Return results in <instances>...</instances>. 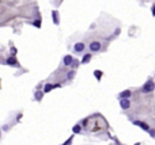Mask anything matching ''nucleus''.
I'll list each match as a JSON object with an SVG mask.
<instances>
[{"mask_svg": "<svg viewBox=\"0 0 155 145\" xmlns=\"http://www.w3.org/2000/svg\"><path fill=\"white\" fill-rule=\"evenodd\" d=\"M101 48H102V43L99 41H93V42H90V45H89L90 53H98L101 50Z\"/></svg>", "mask_w": 155, "mask_h": 145, "instance_id": "1", "label": "nucleus"}, {"mask_svg": "<svg viewBox=\"0 0 155 145\" xmlns=\"http://www.w3.org/2000/svg\"><path fill=\"white\" fill-rule=\"evenodd\" d=\"M85 50H86L85 42H76L73 45V53L75 54H82V53H85Z\"/></svg>", "mask_w": 155, "mask_h": 145, "instance_id": "2", "label": "nucleus"}, {"mask_svg": "<svg viewBox=\"0 0 155 145\" xmlns=\"http://www.w3.org/2000/svg\"><path fill=\"white\" fill-rule=\"evenodd\" d=\"M154 88H155V83L152 82V80H148V82L143 86V88H141V92L148 94V92H151V91H154Z\"/></svg>", "mask_w": 155, "mask_h": 145, "instance_id": "3", "label": "nucleus"}, {"mask_svg": "<svg viewBox=\"0 0 155 145\" xmlns=\"http://www.w3.org/2000/svg\"><path fill=\"white\" fill-rule=\"evenodd\" d=\"M73 56H71V54H67L65 57L63 58V65L64 66H71L72 65V62H73Z\"/></svg>", "mask_w": 155, "mask_h": 145, "instance_id": "4", "label": "nucleus"}, {"mask_svg": "<svg viewBox=\"0 0 155 145\" xmlns=\"http://www.w3.org/2000/svg\"><path fill=\"white\" fill-rule=\"evenodd\" d=\"M52 21L53 23H55L56 26H59L60 25V16H59V11H52Z\"/></svg>", "mask_w": 155, "mask_h": 145, "instance_id": "5", "label": "nucleus"}, {"mask_svg": "<svg viewBox=\"0 0 155 145\" xmlns=\"http://www.w3.org/2000/svg\"><path fill=\"white\" fill-rule=\"evenodd\" d=\"M120 106H121V109H123V110H128V109H129V106H131L129 99H120Z\"/></svg>", "mask_w": 155, "mask_h": 145, "instance_id": "6", "label": "nucleus"}, {"mask_svg": "<svg viewBox=\"0 0 155 145\" xmlns=\"http://www.w3.org/2000/svg\"><path fill=\"white\" fill-rule=\"evenodd\" d=\"M91 58H93V53H85V56H83V58H82V64H89L90 61H91Z\"/></svg>", "mask_w": 155, "mask_h": 145, "instance_id": "7", "label": "nucleus"}, {"mask_svg": "<svg viewBox=\"0 0 155 145\" xmlns=\"http://www.w3.org/2000/svg\"><path fill=\"white\" fill-rule=\"evenodd\" d=\"M133 123H135V125H137V126H140L141 129H144L146 131H150V127H148V125H147V123L140 122V121H133Z\"/></svg>", "mask_w": 155, "mask_h": 145, "instance_id": "8", "label": "nucleus"}, {"mask_svg": "<svg viewBox=\"0 0 155 145\" xmlns=\"http://www.w3.org/2000/svg\"><path fill=\"white\" fill-rule=\"evenodd\" d=\"M129 96H131V91L129 90H125V91H123V92L120 94V99H129Z\"/></svg>", "mask_w": 155, "mask_h": 145, "instance_id": "9", "label": "nucleus"}, {"mask_svg": "<svg viewBox=\"0 0 155 145\" xmlns=\"http://www.w3.org/2000/svg\"><path fill=\"white\" fill-rule=\"evenodd\" d=\"M7 64L8 65H16V57L15 56H10L7 58Z\"/></svg>", "mask_w": 155, "mask_h": 145, "instance_id": "10", "label": "nucleus"}, {"mask_svg": "<svg viewBox=\"0 0 155 145\" xmlns=\"http://www.w3.org/2000/svg\"><path fill=\"white\" fill-rule=\"evenodd\" d=\"M56 86H53V84H45V87H44V92H50Z\"/></svg>", "mask_w": 155, "mask_h": 145, "instance_id": "11", "label": "nucleus"}, {"mask_svg": "<svg viewBox=\"0 0 155 145\" xmlns=\"http://www.w3.org/2000/svg\"><path fill=\"white\" fill-rule=\"evenodd\" d=\"M75 75H76L75 70H69V72L67 73V79H68V80H72L73 77H75Z\"/></svg>", "mask_w": 155, "mask_h": 145, "instance_id": "12", "label": "nucleus"}, {"mask_svg": "<svg viewBox=\"0 0 155 145\" xmlns=\"http://www.w3.org/2000/svg\"><path fill=\"white\" fill-rule=\"evenodd\" d=\"M42 96H44V94L41 92V91H37V92H35V95H34L35 100H41V99H42Z\"/></svg>", "mask_w": 155, "mask_h": 145, "instance_id": "13", "label": "nucleus"}, {"mask_svg": "<svg viewBox=\"0 0 155 145\" xmlns=\"http://www.w3.org/2000/svg\"><path fill=\"white\" fill-rule=\"evenodd\" d=\"M33 26L37 27V29H40V27H41V21H40V19H35V21L33 22Z\"/></svg>", "mask_w": 155, "mask_h": 145, "instance_id": "14", "label": "nucleus"}, {"mask_svg": "<svg viewBox=\"0 0 155 145\" xmlns=\"http://www.w3.org/2000/svg\"><path fill=\"white\" fill-rule=\"evenodd\" d=\"M72 130H73V133H80V130H82L80 129V125H75Z\"/></svg>", "mask_w": 155, "mask_h": 145, "instance_id": "15", "label": "nucleus"}, {"mask_svg": "<svg viewBox=\"0 0 155 145\" xmlns=\"http://www.w3.org/2000/svg\"><path fill=\"white\" fill-rule=\"evenodd\" d=\"M94 75L97 76V79H98V80H101V76H102V72H101V70H95V72H94Z\"/></svg>", "mask_w": 155, "mask_h": 145, "instance_id": "16", "label": "nucleus"}, {"mask_svg": "<svg viewBox=\"0 0 155 145\" xmlns=\"http://www.w3.org/2000/svg\"><path fill=\"white\" fill-rule=\"evenodd\" d=\"M78 65H79V61H78V60H73V62H72V65H71V66L75 69V68H78Z\"/></svg>", "mask_w": 155, "mask_h": 145, "instance_id": "17", "label": "nucleus"}, {"mask_svg": "<svg viewBox=\"0 0 155 145\" xmlns=\"http://www.w3.org/2000/svg\"><path fill=\"white\" fill-rule=\"evenodd\" d=\"M148 133L151 134V137H155V130H154V129H150V131H148Z\"/></svg>", "mask_w": 155, "mask_h": 145, "instance_id": "18", "label": "nucleus"}, {"mask_svg": "<svg viewBox=\"0 0 155 145\" xmlns=\"http://www.w3.org/2000/svg\"><path fill=\"white\" fill-rule=\"evenodd\" d=\"M152 15L155 16V6H154V7H152Z\"/></svg>", "mask_w": 155, "mask_h": 145, "instance_id": "19", "label": "nucleus"}, {"mask_svg": "<svg viewBox=\"0 0 155 145\" xmlns=\"http://www.w3.org/2000/svg\"><path fill=\"white\" fill-rule=\"evenodd\" d=\"M0 136H2V133H0Z\"/></svg>", "mask_w": 155, "mask_h": 145, "instance_id": "20", "label": "nucleus"}]
</instances>
